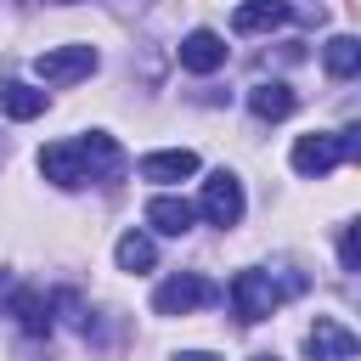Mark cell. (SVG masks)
Segmentation results:
<instances>
[{
  "label": "cell",
  "mask_w": 361,
  "mask_h": 361,
  "mask_svg": "<svg viewBox=\"0 0 361 361\" xmlns=\"http://www.w3.org/2000/svg\"><path fill=\"white\" fill-rule=\"evenodd\" d=\"M113 169H118V141L102 135V130L73 135V141H56V147L39 152V175H45L51 186H62V192L90 186V180H107Z\"/></svg>",
  "instance_id": "6da1fadb"
},
{
  "label": "cell",
  "mask_w": 361,
  "mask_h": 361,
  "mask_svg": "<svg viewBox=\"0 0 361 361\" xmlns=\"http://www.w3.org/2000/svg\"><path fill=\"white\" fill-rule=\"evenodd\" d=\"M361 152V130H333V135H299L293 141V169L299 175H327V169H338V164H350Z\"/></svg>",
  "instance_id": "7a4b0ae2"
},
{
  "label": "cell",
  "mask_w": 361,
  "mask_h": 361,
  "mask_svg": "<svg viewBox=\"0 0 361 361\" xmlns=\"http://www.w3.org/2000/svg\"><path fill=\"white\" fill-rule=\"evenodd\" d=\"M214 299H220V288H214L209 276H197V271H180V276L158 282V293H152V310H158V316H186V310H197V305H214Z\"/></svg>",
  "instance_id": "3957f363"
},
{
  "label": "cell",
  "mask_w": 361,
  "mask_h": 361,
  "mask_svg": "<svg viewBox=\"0 0 361 361\" xmlns=\"http://www.w3.org/2000/svg\"><path fill=\"white\" fill-rule=\"evenodd\" d=\"M282 293L288 288H276L265 271H237L231 276V310H237V322H265L282 305Z\"/></svg>",
  "instance_id": "277c9868"
},
{
  "label": "cell",
  "mask_w": 361,
  "mask_h": 361,
  "mask_svg": "<svg viewBox=\"0 0 361 361\" xmlns=\"http://www.w3.org/2000/svg\"><path fill=\"white\" fill-rule=\"evenodd\" d=\"M34 73L45 85H79V79L96 73V51L90 45H51V51L34 56Z\"/></svg>",
  "instance_id": "5b68a950"
},
{
  "label": "cell",
  "mask_w": 361,
  "mask_h": 361,
  "mask_svg": "<svg viewBox=\"0 0 361 361\" xmlns=\"http://www.w3.org/2000/svg\"><path fill=\"white\" fill-rule=\"evenodd\" d=\"M203 214H209V226H237L243 220V180L231 175V169H214L209 180H203V203H197Z\"/></svg>",
  "instance_id": "8992f818"
},
{
  "label": "cell",
  "mask_w": 361,
  "mask_h": 361,
  "mask_svg": "<svg viewBox=\"0 0 361 361\" xmlns=\"http://www.w3.org/2000/svg\"><path fill=\"white\" fill-rule=\"evenodd\" d=\"M355 333L344 327V322H333V316H316V327L305 333V355L310 361H355Z\"/></svg>",
  "instance_id": "52a82bcc"
},
{
  "label": "cell",
  "mask_w": 361,
  "mask_h": 361,
  "mask_svg": "<svg viewBox=\"0 0 361 361\" xmlns=\"http://www.w3.org/2000/svg\"><path fill=\"white\" fill-rule=\"evenodd\" d=\"M226 62V39L214 34V28H192L186 39H180V68L186 73H214Z\"/></svg>",
  "instance_id": "ba28073f"
},
{
  "label": "cell",
  "mask_w": 361,
  "mask_h": 361,
  "mask_svg": "<svg viewBox=\"0 0 361 361\" xmlns=\"http://www.w3.org/2000/svg\"><path fill=\"white\" fill-rule=\"evenodd\" d=\"M186 175H197V152H186V147H175V152H147V158H141V180L175 186V180H186Z\"/></svg>",
  "instance_id": "9c48e42d"
},
{
  "label": "cell",
  "mask_w": 361,
  "mask_h": 361,
  "mask_svg": "<svg viewBox=\"0 0 361 361\" xmlns=\"http://www.w3.org/2000/svg\"><path fill=\"white\" fill-rule=\"evenodd\" d=\"M192 220H197V209H192L186 197H152V203H147V226H152L158 237H186Z\"/></svg>",
  "instance_id": "30bf717a"
},
{
  "label": "cell",
  "mask_w": 361,
  "mask_h": 361,
  "mask_svg": "<svg viewBox=\"0 0 361 361\" xmlns=\"http://www.w3.org/2000/svg\"><path fill=\"white\" fill-rule=\"evenodd\" d=\"M288 17H293L288 0H243L237 17H231V28H237V34H271V28L288 23Z\"/></svg>",
  "instance_id": "8fae6325"
},
{
  "label": "cell",
  "mask_w": 361,
  "mask_h": 361,
  "mask_svg": "<svg viewBox=\"0 0 361 361\" xmlns=\"http://www.w3.org/2000/svg\"><path fill=\"white\" fill-rule=\"evenodd\" d=\"M11 316H17V327L34 333V338L51 333V299H45L39 288H17V293H11Z\"/></svg>",
  "instance_id": "7c38bea8"
},
{
  "label": "cell",
  "mask_w": 361,
  "mask_h": 361,
  "mask_svg": "<svg viewBox=\"0 0 361 361\" xmlns=\"http://www.w3.org/2000/svg\"><path fill=\"white\" fill-rule=\"evenodd\" d=\"M0 113L17 118V124H28V118L45 113V90H34V85H23V79H6V85H0Z\"/></svg>",
  "instance_id": "4fadbf2b"
},
{
  "label": "cell",
  "mask_w": 361,
  "mask_h": 361,
  "mask_svg": "<svg viewBox=\"0 0 361 361\" xmlns=\"http://www.w3.org/2000/svg\"><path fill=\"white\" fill-rule=\"evenodd\" d=\"M293 102H299V96H293L282 79H271V85H254V90H248V107H254V118H265V124L288 118V113H293Z\"/></svg>",
  "instance_id": "5bb4252c"
},
{
  "label": "cell",
  "mask_w": 361,
  "mask_h": 361,
  "mask_svg": "<svg viewBox=\"0 0 361 361\" xmlns=\"http://www.w3.org/2000/svg\"><path fill=\"white\" fill-rule=\"evenodd\" d=\"M322 62H327L333 79H350V73L361 68V39H355V34H333V39L322 45Z\"/></svg>",
  "instance_id": "9a60e30c"
},
{
  "label": "cell",
  "mask_w": 361,
  "mask_h": 361,
  "mask_svg": "<svg viewBox=\"0 0 361 361\" xmlns=\"http://www.w3.org/2000/svg\"><path fill=\"white\" fill-rule=\"evenodd\" d=\"M113 259H118V271H152L158 248H152V237H147V231H124V237H118V248H113Z\"/></svg>",
  "instance_id": "2e32d148"
},
{
  "label": "cell",
  "mask_w": 361,
  "mask_h": 361,
  "mask_svg": "<svg viewBox=\"0 0 361 361\" xmlns=\"http://www.w3.org/2000/svg\"><path fill=\"white\" fill-rule=\"evenodd\" d=\"M338 259H344V271H355V226H344V237H338Z\"/></svg>",
  "instance_id": "e0dca14e"
},
{
  "label": "cell",
  "mask_w": 361,
  "mask_h": 361,
  "mask_svg": "<svg viewBox=\"0 0 361 361\" xmlns=\"http://www.w3.org/2000/svg\"><path fill=\"white\" fill-rule=\"evenodd\" d=\"M180 361H214V355H203V350H186V355H180Z\"/></svg>",
  "instance_id": "ac0fdd59"
},
{
  "label": "cell",
  "mask_w": 361,
  "mask_h": 361,
  "mask_svg": "<svg viewBox=\"0 0 361 361\" xmlns=\"http://www.w3.org/2000/svg\"><path fill=\"white\" fill-rule=\"evenodd\" d=\"M254 361H276V355H254Z\"/></svg>",
  "instance_id": "d6986e66"
},
{
  "label": "cell",
  "mask_w": 361,
  "mask_h": 361,
  "mask_svg": "<svg viewBox=\"0 0 361 361\" xmlns=\"http://www.w3.org/2000/svg\"><path fill=\"white\" fill-rule=\"evenodd\" d=\"M56 6H62V0H56Z\"/></svg>",
  "instance_id": "ffe728a7"
}]
</instances>
